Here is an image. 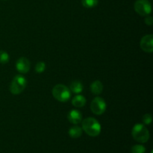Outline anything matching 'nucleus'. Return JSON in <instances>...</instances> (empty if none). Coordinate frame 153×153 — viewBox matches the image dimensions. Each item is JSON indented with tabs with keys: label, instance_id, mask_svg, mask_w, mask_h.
<instances>
[{
	"label": "nucleus",
	"instance_id": "nucleus-1",
	"mask_svg": "<svg viewBox=\"0 0 153 153\" xmlns=\"http://www.w3.org/2000/svg\"><path fill=\"white\" fill-rule=\"evenodd\" d=\"M82 129L91 137H97L101 133L102 127L95 118L88 117L82 120Z\"/></svg>",
	"mask_w": 153,
	"mask_h": 153
},
{
	"label": "nucleus",
	"instance_id": "nucleus-2",
	"mask_svg": "<svg viewBox=\"0 0 153 153\" xmlns=\"http://www.w3.org/2000/svg\"><path fill=\"white\" fill-rule=\"evenodd\" d=\"M131 135L136 141L144 143L149 140V131L143 124L137 123L133 126L131 130Z\"/></svg>",
	"mask_w": 153,
	"mask_h": 153
},
{
	"label": "nucleus",
	"instance_id": "nucleus-3",
	"mask_svg": "<svg viewBox=\"0 0 153 153\" xmlns=\"http://www.w3.org/2000/svg\"><path fill=\"white\" fill-rule=\"evenodd\" d=\"M52 95L54 98L61 102H67L71 97V91L62 84L56 85L52 88Z\"/></svg>",
	"mask_w": 153,
	"mask_h": 153
},
{
	"label": "nucleus",
	"instance_id": "nucleus-4",
	"mask_svg": "<svg viewBox=\"0 0 153 153\" xmlns=\"http://www.w3.org/2000/svg\"><path fill=\"white\" fill-rule=\"evenodd\" d=\"M27 80L22 75L14 76L10 85V91L13 95H19L26 88Z\"/></svg>",
	"mask_w": 153,
	"mask_h": 153
},
{
	"label": "nucleus",
	"instance_id": "nucleus-5",
	"mask_svg": "<svg viewBox=\"0 0 153 153\" xmlns=\"http://www.w3.org/2000/svg\"><path fill=\"white\" fill-rule=\"evenodd\" d=\"M134 10L142 16H146L152 12V5L148 0H137L134 4Z\"/></svg>",
	"mask_w": 153,
	"mask_h": 153
},
{
	"label": "nucleus",
	"instance_id": "nucleus-6",
	"mask_svg": "<svg viewBox=\"0 0 153 153\" xmlns=\"http://www.w3.org/2000/svg\"><path fill=\"white\" fill-rule=\"evenodd\" d=\"M107 108L105 101L102 97H95L91 103V109L94 114L97 115H101L105 113Z\"/></svg>",
	"mask_w": 153,
	"mask_h": 153
},
{
	"label": "nucleus",
	"instance_id": "nucleus-7",
	"mask_svg": "<svg viewBox=\"0 0 153 153\" xmlns=\"http://www.w3.org/2000/svg\"><path fill=\"white\" fill-rule=\"evenodd\" d=\"M16 69L19 73L22 74H25L28 73L31 68V63L28 58L25 57H21L16 61Z\"/></svg>",
	"mask_w": 153,
	"mask_h": 153
},
{
	"label": "nucleus",
	"instance_id": "nucleus-8",
	"mask_svg": "<svg viewBox=\"0 0 153 153\" xmlns=\"http://www.w3.org/2000/svg\"><path fill=\"white\" fill-rule=\"evenodd\" d=\"M140 46L143 51L147 53H152L153 51V36L147 34L142 37L140 42Z\"/></svg>",
	"mask_w": 153,
	"mask_h": 153
},
{
	"label": "nucleus",
	"instance_id": "nucleus-9",
	"mask_svg": "<svg viewBox=\"0 0 153 153\" xmlns=\"http://www.w3.org/2000/svg\"><path fill=\"white\" fill-rule=\"evenodd\" d=\"M67 119L71 123L77 125L82 121V114L79 111L73 109L69 111L67 114Z\"/></svg>",
	"mask_w": 153,
	"mask_h": 153
},
{
	"label": "nucleus",
	"instance_id": "nucleus-10",
	"mask_svg": "<svg viewBox=\"0 0 153 153\" xmlns=\"http://www.w3.org/2000/svg\"><path fill=\"white\" fill-rule=\"evenodd\" d=\"M91 93L94 95H100L103 91V85L100 81L97 80L91 85Z\"/></svg>",
	"mask_w": 153,
	"mask_h": 153
},
{
	"label": "nucleus",
	"instance_id": "nucleus-11",
	"mask_svg": "<svg viewBox=\"0 0 153 153\" xmlns=\"http://www.w3.org/2000/svg\"><path fill=\"white\" fill-rule=\"evenodd\" d=\"M84 90V85L80 81H73L70 85V91L73 94H79Z\"/></svg>",
	"mask_w": 153,
	"mask_h": 153
},
{
	"label": "nucleus",
	"instance_id": "nucleus-12",
	"mask_svg": "<svg viewBox=\"0 0 153 153\" xmlns=\"http://www.w3.org/2000/svg\"><path fill=\"white\" fill-rule=\"evenodd\" d=\"M72 104L76 108H82L86 104V99L82 95H76L72 100Z\"/></svg>",
	"mask_w": 153,
	"mask_h": 153
},
{
	"label": "nucleus",
	"instance_id": "nucleus-13",
	"mask_svg": "<svg viewBox=\"0 0 153 153\" xmlns=\"http://www.w3.org/2000/svg\"><path fill=\"white\" fill-rule=\"evenodd\" d=\"M83 129L78 126H74L69 129L68 134L72 138H79L82 135Z\"/></svg>",
	"mask_w": 153,
	"mask_h": 153
},
{
	"label": "nucleus",
	"instance_id": "nucleus-14",
	"mask_svg": "<svg viewBox=\"0 0 153 153\" xmlns=\"http://www.w3.org/2000/svg\"><path fill=\"white\" fill-rule=\"evenodd\" d=\"M82 5L87 8H93L98 4L99 0H82Z\"/></svg>",
	"mask_w": 153,
	"mask_h": 153
},
{
	"label": "nucleus",
	"instance_id": "nucleus-15",
	"mask_svg": "<svg viewBox=\"0 0 153 153\" xmlns=\"http://www.w3.org/2000/svg\"><path fill=\"white\" fill-rule=\"evenodd\" d=\"M146 148L141 144H136L131 146V153H145Z\"/></svg>",
	"mask_w": 153,
	"mask_h": 153
},
{
	"label": "nucleus",
	"instance_id": "nucleus-16",
	"mask_svg": "<svg viewBox=\"0 0 153 153\" xmlns=\"http://www.w3.org/2000/svg\"><path fill=\"white\" fill-rule=\"evenodd\" d=\"M9 58H10V57H9L8 53L7 52L0 50V64H7L9 61Z\"/></svg>",
	"mask_w": 153,
	"mask_h": 153
},
{
	"label": "nucleus",
	"instance_id": "nucleus-17",
	"mask_svg": "<svg viewBox=\"0 0 153 153\" xmlns=\"http://www.w3.org/2000/svg\"><path fill=\"white\" fill-rule=\"evenodd\" d=\"M46 70V63L43 61H39L36 64L35 71L37 73H42Z\"/></svg>",
	"mask_w": 153,
	"mask_h": 153
},
{
	"label": "nucleus",
	"instance_id": "nucleus-18",
	"mask_svg": "<svg viewBox=\"0 0 153 153\" xmlns=\"http://www.w3.org/2000/svg\"><path fill=\"white\" fill-rule=\"evenodd\" d=\"M152 121V117L149 114H146L143 117V122L145 125H150Z\"/></svg>",
	"mask_w": 153,
	"mask_h": 153
},
{
	"label": "nucleus",
	"instance_id": "nucleus-19",
	"mask_svg": "<svg viewBox=\"0 0 153 153\" xmlns=\"http://www.w3.org/2000/svg\"><path fill=\"white\" fill-rule=\"evenodd\" d=\"M145 23L146 24V25H152V23H153V18L152 16H149V15H148V16H146V18H145Z\"/></svg>",
	"mask_w": 153,
	"mask_h": 153
},
{
	"label": "nucleus",
	"instance_id": "nucleus-20",
	"mask_svg": "<svg viewBox=\"0 0 153 153\" xmlns=\"http://www.w3.org/2000/svg\"><path fill=\"white\" fill-rule=\"evenodd\" d=\"M3 1H6V0H3Z\"/></svg>",
	"mask_w": 153,
	"mask_h": 153
}]
</instances>
